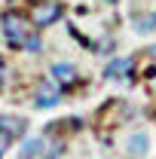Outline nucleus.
I'll list each match as a JSON object with an SVG mask.
<instances>
[{"instance_id": "obj_11", "label": "nucleus", "mask_w": 156, "mask_h": 159, "mask_svg": "<svg viewBox=\"0 0 156 159\" xmlns=\"http://www.w3.org/2000/svg\"><path fill=\"white\" fill-rule=\"evenodd\" d=\"M6 74H9V64H6V58L0 55V89L6 86Z\"/></svg>"}, {"instance_id": "obj_10", "label": "nucleus", "mask_w": 156, "mask_h": 159, "mask_svg": "<svg viewBox=\"0 0 156 159\" xmlns=\"http://www.w3.org/2000/svg\"><path fill=\"white\" fill-rule=\"evenodd\" d=\"M129 150H132V153H138V156H141V153H147V141H144V135H138V138L129 144Z\"/></svg>"}, {"instance_id": "obj_13", "label": "nucleus", "mask_w": 156, "mask_h": 159, "mask_svg": "<svg viewBox=\"0 0 156 159\" xmlns=\"http://www.w3.org/2000/svg\"><path fill=\"white\" fill-rule=\"evenodd\" d=\"M153 52H156V49H153Z\"/></svg>"}, {"instance_id": "obj_12", "label": "nucleus", "mask_w": 156, "mask_h": 159, "mask_svg": "<svg viewBox=\"0 0 156 159\" xmlns=\"http://www.w3.org/2000/svg\"><path fill=\"white\" fill-rule=\"evenodd\" d=\"M104 3H117V0H104Z\"/></svg>"}, {"instance_id": "obj_2", "label": "nucleus", "mask_w": 156, "mask_h": 159, "mask_svg": "<svg viewBox=\"0 0 156 159\" xmlns=\"http://www.w3.org/2000/svg\"><path fill=\"white\" fill-rule=\"evenodd\" d=\"M61 12H64V9H61L58 0H37V3L31 6V16H28V19L34 25V31H37V28L43 31V28H52V25L61 19Z\"/></svg>"}, {"instance_id": "obj_8", "label": "nucleus", "mask_w": 156, "mask_h": 159, "mask_svg": "<svg viewBox=\"0 0 156 159\" xmlns=\"http://www.w3.org/2000/svg\"><path fill=\"white\" fill-rule=\"evenodd\" d=\"M61 153H64V141L46 135V147H43V156H40V159H58Z\"/></svg>"}, {"instance_id": "obj_7", "label": "nucleus", "mask_w": 156, "mask_h": 159, "mask_svg": "<svg viewBox=\"0 0 156 159\" xmlns=\"http://www.w3.org/2000/svg\"><path fill=\"white\" fill-rule=\"evenodd\" d=\"M129 74H132V58H113L104 67V77L107 80H126Z\"/></svg>"}, {"instance_id": "obj_3", "label": "nucleus", "mask_w": 156, "mask_h": 159, "mask_svg": "<svg viewBox=\"0 0 156 159\" xmlns=\"http://www.w3.org/2000/svg\"><path fill=\"white\" fill-rule=\"evenodd\" d=\"M61 98H64V89L52 77H43L37 83V92H34V107L37 110H52V107L61 104Z\"/></svg>"}, {"instance_id": "obj_9", "label": "nucleus", "mask_w": 156, "mask_h": 159, "mask_svg": "<svg viewBox=\"0 0 156 159\" xmlns=\"http://www.w3.org/2000/svg\"><path fill=\"white\" fill-rule=\"evenodd\" d=\"M40 49H43V40H40V37H37V31H34L31 37L25 40V46H21V52H31V55H34V52H40Z\"/></svg>"}, {"instance_id": "obj_4", "label": "nucleus", "mask_w": 156, "mask_h": 159, "mask_svg": "<svg viewBox=\"0 0 156 159\" xmlns=\"http://www.w3.org/2000/svg\"><path fill=\"white\" fill-rule=\"evenodd\" d=\"M49 77L58 83L61 89H71V86H77L80 83V70L74 61H55L52 67H49Z\"/></svg>"}, {"instance_id": "obj_6", "label": "nucleus", "mask_w": 156, "mask_h": 159, "mask_svg": "<svg viewBox=\"0 0 156 159\" xmlns=\"http://www.w3.org/2000/svg\"><path fill=\"white\" fill-rule=\"evenodd\" d=\"M43 147H46V135L21 138L19 141V159H40V156H43Z\"/></svg>"}, {"instance_id": "obj_1", "label": "nucleus", "mask_w": 156, "mask_h": 159, "mask_svg": "<svg viewBox=\"0 0 156 159\" xmlns=\"http://www.w3.org/2000/svg\"><path fill=\"white\" fill-rule=\"evenodd\" d=\"M0 34H3V43H6L9 49H21L25 40L34 34V25H31L28 16H21V12H16V9H9V12L0 16Z\"/></svg>"}, {"instance_id": "obj_5", "label": "nucleus", "mask_w": 156, "mask_h": 159, "mask_svg": "<svg viewBox=\"0 0 156 159\" xmlns=\"http://www.w3.org/2000/svg\"><path fill=\"white\" fill-rule=\"evenodd\" d=\"M0 132L19 144V141L28 135V119L19 116V113H0Z\"/></svg>"}]
</instances>
